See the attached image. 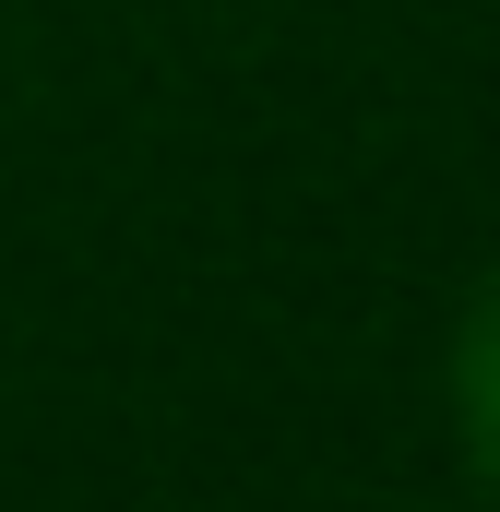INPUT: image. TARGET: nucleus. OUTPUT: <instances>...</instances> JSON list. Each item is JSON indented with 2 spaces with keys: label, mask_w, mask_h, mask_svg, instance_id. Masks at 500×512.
Instances as JSON below:
<instances>
[{
  "label": "nucleus",
  "mask_w": 500,
  "mask_h": 512,
  "mask_svg": "<svg viewBox=\"0 0 500 512\" xmlns=\"http://www.w3.org/2000/svg\"><path fill=\"white\" fill-rule=\"evenodd\" d=\"M453 417H465L477 477L500 489V262H489V286L465 298V334H453Z\"/></svg>",
  "instance_id": "f257e3e1"
}]
</instances>
